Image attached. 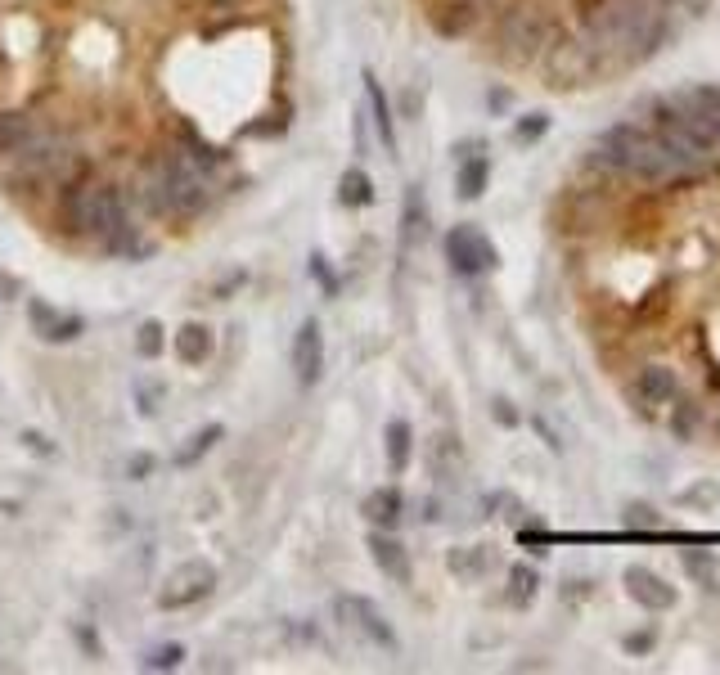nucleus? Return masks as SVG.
Returning a JSON list of instances; mask_svg holds the SVG:
<instances>
[{"instance_id": "1", "label": "nucleus", "mask_w": 720, "mask_h": 675, "mask_svg": "<svg viewBox=\"0 0 720 675\" xmlns=\"http://www.w3.org/2000/svg\"><path fill=\"white\" fill-rule=\"evenodd\" d=\"M59 221L81 239H108L131 221V194L122 185H104V180H72L63 185Z\"/></svg>"}, {"instance_id": "2", "label": "nucleus", "mask_w": 720, "mask_h": 675, "mask_svg": "<svg viewBox=\"0 0 720 675\" xmlns=\"http://www.w3.org/2000/svg\"><path fill=\"white\" fill-rule=\"evenodd\" d=\"M495 23V41H500V54L509 63H536L545 54V45L554 41V18L545 14L531 0H513L504 14L491 18Z\"/></svg>"}, {"instance_id": "3", "label": "nucleus", "mask_w": 720, "mask_h": 675, "mask_svg": "<svg viewBox=\"0 0 720 675\" xmlns=\"http://www.w3.org/2000/svg\"><path fill=\"white\" fill-rule=\"evenodd\" d=\"M149 171L162 180V194H167L171 216H194L198 207L207 203V162H198L185 144L162 153V158H153Z\"/></svg>"}, {"instance_id": "4", "label": "nucleus", "mask_w": 720, "mask_h": 675, "mask_svg": "<svg viewBox=\"0 0 720 675\" xmlns=\"http://www.w3.org/2000/svg\"><path fill=\"white\" fill-rule=\"evenodd\" d=\"M446 261L455 275H486V270H495V261H500V252H495V243L486 239L477 225H455V230H446Z\"/></svg>"}, {"instance_id": "5", "label": "nucleus", "mask_w": 720, "mask_h": 675, "mask_svg": "<svg viewBox=\"0 0 720 675\" xmlns=\"http://www.w3.org/2000/svg\"><path fill=\"white\" fill-rule=\"evenodd\" d=\"M216 590V567L207 563V558H189V563H180L176 572L162 581L158 590V608L176 612V608H189V603L207 599V594Z\"/></svg>"}, {"instance_id": "6", "label": "nucleus", "mask_w": 720, "mask_h": 675, "mask_svg": "<svg viewBox=\"0 0 720 675\" xmlns=\"http://www.w3.org/2000/svg\"><path fill=\"white\" fill-rule=\"evenodd\" d=\"M630 405H635L639 414H648V419H657V414H666V405L680 396V374L666 365H644L635 374V383L626 387Z\"/></svg>"}, {"instance_id": "7", "label": "nucleus", "mask_w": 720, "mask_h": 675, "mask_svg": "<svg viewBox=\"0 0 720 675\" xmlns=\"http://www.w3.org/2000/svg\"><path fill=\"white\" fill-rule=\"evenodd\" d=\"M333 612H338L342 626H351L360 639H369V644H378V648H396V630L387 626V617L369 599H360V594H342V599L333 603Z\"/></svg>"}, {"instance_id": "8", "label": "nucleus", "mask_w": 720, "mask_h": 675, "mask_svg": "<svg viewBox=\"0 0 720 675\" xmlns=\"http://www.w3.org/2000/svg\"><path fill=\"white\" fill-rule=\"evenodd\" d=\"M428 23L437 27V36L459 41V36H473L477 27L486 23V14L477 9V0H437V5L428 9Z\"/></svg>"}, {"instance_id": "9", "label": "nucleus", "mask_w": 720, "mask_h": 675, "mask_svg": "<svg viewBox=\"0 0 720 675\" xmlns=\"http://www.w3.org/2000/svg\"><path fill=\"white\" fill-rule=\"evenodd\" d=\"M293 374L302 387H315L324 374V333H320V320H302L293 338Z\"/></svg>"}, {"instance_id": "10", "label": "nucleus", "mask_w": 720, "mask_h": 675, "mask_svg": "<svg viewBox=\"0 0 720 675\" xmlns=\"http://www.w3.org/2000/svg\"><path fill=\"white\" fill-rule=\"evenodd\" d=\"M621 581H626V594L639 603V608H648V612L675 608V590L653 572V567H626V576H621Z\"/></svg>"}, {"instance_id": "11", "label": "nucleus", "mask_w": 720, "mask_h": 675, "mask_svg": "<svg viewBox=\"0 0 720 675\" xmlns=\"http://www.w3.org/2000/svg\"><path fill=\"white\" fill-rule=\"evenodd\" d=\"M486 180H491V158L482 153V144H464L459 149V167H455V189H459V198H482V189H486Z\"/></svg>"}, {"instance_id": "12", "label": "nucleus", "mask_w": 720, "mask_h": 675, "mask_svg": "<svg viewBox=\"0 0 720 675\" xmlns=\"http://www.w3.org/2000/svg\"><path fill=\"white\" fill-rule=\"evenodd\" d=\"M558 230H590L599 225V189H567L563 203H558Z\"/></svg>"}, {"instance_id": "13", "label": "nucleus", "mask_w": 720, "mask_h": 675, "mask_svg": "<svg viewBox=\"0 0 720 675\" xmlns=\"http://www.w3.org/2000/svg\"><path fill=\"white\" fill-rule=\"evenodd\" d=\"M369 558L378 563V572L383 576H392V581H410V554H405V545L396 536H387L383 527L369 536Z\"/></svg>"}, {"instance_id": "14", "label": "nucleus", "mask_w": 720, "mask_h": 675, "mask_svg": "<svg viewBox=\"0 0 720 675\" xmlns=\"http://www.w3.org/2000/svg\"><path fill=\"white\" fill-rule=\"evenodd\" d=\"M360 509H365V518L374 522V527H383V531H392L396 522L405 518V500H401L396 486H378V491H369Z\"/></svg>"}, {"instance_id": "15", "label": "nucleus", "mask_w": 720, "mask_h": 675, "mask_svg": "<svg viewBox=\"0 0 720 675\" xmlns=\"http://www.w3.org/2000/svg\"><path fill=\"white\" fill-rule=\"evenodd\" d=\"M171 347H176V356L185 360V365H203V360L212 356V329L198 320H185L176 329V338H171Z\"/></svg>"}, {"instance_id": "16", "label": "nucleus", "mask_w": 720, "mask_h": 675, "mask_svg": "<svg viewBox=\"0 0 720 675\" xmlns=\"http://www.w3.org/2000/svg\"><path fill=\"white\" fill-rule=\"evenodd\" d=\"M666 428H671L675 441H693L702 432V405L693 401V396H675V401L666 405Z\"/></svg>"}, {"instance_id": "17", "label": "nucleus", "mask_w": 720, "mask_h": 675, "mask_svg": "<svg viewBox=\"0 0 720 675\" xmlns=\"http://www.w3.org/2000/svg\"><path fill=\"white\" fill-rule=\"evenodd\" d=\"M32 324L41 329L45 342H72L81 333V315H59L54 306H32Z\"/></svg>"}, {"instance_id": "18", "label": "nucleus", "mask_w": 720, "mask_h": 675, "mask_svg": "<svg viewBox=\"0 0 720 675\" xmlns=\"http://www.w3.org/2000/svg\"><path fill=\"white\" fill-rule=\"evenodd\" d=\"M365 95H369V113H374V126H378V140H383L387 153H396V126H392V108H387V95L378 86L374 72H365Z\"/></svg>"}, {"instance_id": "19", "label": "nucleus", "mask_w": 720, "mask_h": 675, "mask_svg": "<svg viewBox=\"0 0 720 675\" xmlns=\"http://www.w3.org/2000/svg\"><path fill=\"white\" fill-rule=\"evenodd\" d=\"M383 446H387V468L392 473H405L410 468V455H414V432L405 419H392L383 432Z\"/></svg>"}, {"instance_id": "20", "label": "nucleus", "mask_w": 720, "mask_h": 675, "mask_svg": "<svg viewBox=\"0 0 720 675\" xmlns=\"http://www.w3.org/2000/svg\"><path fill=\"white\" fill-rule=\"evenodd\" d=\"M338 203L342 207H369L374 203V180H369L360 167H347L338 180Z\"/></svg>"}, {"instance_id": "21", "label": "nucleus", "mask_w": 720, "mask_h": 675, "mask_svg": "<svg viewBox=\"0 0 720 675\" xmlns=\"http://www.w3.org/2000/svg\"><path fill=\"white\" fill-rule=\"evenodd\" d=\"M423 234H428V212H423L419 185H410V194H405V216H401V243L405 248H414Z\"/></svg>"}, {"instance_id": "22", "label": "nucleus", "mask_w": 720, "mask_h": 675, "mask_svg": "<svg viewBox=\"0 0 720 675\" xmlns=\"http://www.w3.org/2000/svg\"><path fill=\"white\" fill-rule=\"evenodd\" d=\"M36 135V126L23 113H0V158H14L27 140Z\"/></svg>"}, {"instance_id": "23", "label": "nucleus", "mask_w": 720, "mask_h": 675, "mask_svg": "<svg viewBox=\"0 0 720 675\" xmlns=\"http://www.w3.org/2000/svg\"><path fill=\"white\" fill-rule=\"evenodd\" d=\"M221 437H225V428H221V423H207V428L198 432V437L189 441L185 450H176V459H171V464H176V468H189V464H198V459H203L207 450H212Z\"/></svg>"}, {"instance_id": "24", "label": "nucleus", "mask_w": 720, "mask_h": 675, "mask_svg": "<svg viewBox=\"0 0 720 675\" xmlns=\"http://www.w3.org/2000/svg\"><path fill=\"white\" fill-rule=\"evenodd\" d=\"M536 590H540L536 567H527V563L513 567V572H509V603H513V608H527V603L536 599Z\"/></svg>"}, {"instance_id": "25", "label": "nucleus", "mask_w": 720, "mask_h": 675, "mask_svg": "<svg viewBox=\"0 0 720 675\" xmlns=\"http://www.w3.org/2000/svg\"><path fill=\"white\" fill-rule=\"evenodd\" d=\"M450 572L455 576H468V581H477V576L491 567V558H486V549H450Z\"/></svg>"}, {"instance_id": "26", "label": "nucleus", "mask_w": 720, "mask_h": 675, "mask_svg": "<svg viewBox=\"0 0 720 675\" xmlns=\"http://www.w3.org/2000/svg\"><path fill=\"white\" fill-rule=\"evenodd\" d=\"M680 563L693 581L716 585V554H711V549H680Z\"/></svg>"}, {"instance_id": "27", "label": "nucleus", "mask_w": 720, "mask_h": 675, "mask_svg": "<svg viewBox=\"0 0 720 675\" xmlns=\"http://www.w3.org/2000/svg\"><path fill=\"white\" fill-rule=\"evenodd\" d=\"M162 347H167V329H162L158 320H144L140 329H135V356L153 360V356H158Z\"/></svg>"}, {"instance_id": "28", "label": "nucleus", "mask_w": 720, "mask_h": 675, "mask_svg": "<svg viewBox=\"0 0 720 675\" xmlns=\"http://www.w3.org/2000/svg\"><path fill=\"white\" fill-rule=\"evenodd\" d=\"M621 522H626V527H635V531H657V527H662V513H657L653 504H644V500H630L626 509H621Z\"/></svg>"}, {"instance_id": "29", "label": "nucleus", "mask_w": 720, "mask_h": 675, "mask_svg": "<svg viewBox=\"0 0 720 675\" xmlns=\"http://www.w3.org/2000/svg\"><path fill=\"white\" fill-rule=\"evenodd\" d=\"M185 662V648L180 644H158V648H149V653H144V671H176V666Z\"/></svg>"}, {"instance_id": "30", "label": "nucleus", "mask_w": 720, "mask_h": 675, "mask_svg": "<svg viewBox=\"0 0 720 675\" xmlns=\"http://www.w3.org/2000/svg\"><path fill=\"white\" fill-rule=\"evenodd\" d=\"M432 468H437L441 477L459 473V441L455 437H437V441H432Z\"/></svg>"}, {"instance_id": "31", "label": "nucleus", "mask_w": 720, "mask_h": 675, "mask_svg": "<svg viewBox=\"0 0 720 675\" xmlns=\"http://www.w3.org/2000/svg\"><path fill=\"white\" fill-rule=\"evenodd\" d=\"M545 131H549V117L545 113H527V117H518V126H513V140L536 144V140H545Z\"/></svg>"}, {"instance_id": "32", "label": "nucleus", "mask_w": 720, "mask_h": 675, "mask_svg": "<svg viewBox=\"0 0 720 675\" xmlns=\"http://www.w3.org/2000/svg\"><path fill=\"white\" fill-rule=\"evenodd\" d=\"M135 401H140V405H135V410H140V414H144V419H149V414H158V401H162V387H149V383H140V387H135Z\"/></svg>"}, {"instance_id": "33", "label": "nucleus", "mask_w": 720, "mask_h": 675, "mask_svg": "<svg viewBox=\"0 0 720 675\" xmlns=\"http://www.w3.org/2000/svg\"><path fill=\"white\" fill-rule=\"evenodd\" d=\"M720 500V486L716 482H698L693 491H684V504H716Z\"/></svg>"}, {"instance_id": "34", "label": "nucleus", "mask_w": 720, "mask_h": 675, "mask_svg": "<svg viewBox=\"0 0 720 675\" xmlns=\"http://www.w3.org/2000/svg\"><path fill=\"white\" fill-rule=\"evenodd\" d=\"M491 414L504 423V428H513V423H518V410H513V401H504V396H495V401H491Z\"/></svg>"}, {"instance_id": "35", "label": "nucleus", "mask_w": 720, "mask_h": 675, "mask_svg": "<svg viewBox=\"0 0 720 675\" xmlns=\"http://www.w3.org/2000/svg\"><path fill=\"white\" fill-rule=\"evenodd\" d=\"M567 5H572V14H576V23H581V18H590V14H599L603 5H608V0H567Z\"/></svg>"}, {"instance_id": "36", "label": "nucleus", "mask_w": 720, "mask_h": 675, "mask_svg": "<svg viewBox=\"0 0 720 675\" xmlns=\"http://www.w3.org/2000/svg\"><path fill=\"white\" fill-rule=\"evenodd\" d=\"M653 648V630H639V635H626V653H648Z\"/></svg>"}, {"instance_id": "37", "label": "nucleus", "mask_w": 720, "mask_h": 675, "mask_svg": "<svg viewBox=\"0 0 720 675\" xmlns=\"http://www.w3.org/2000/svg\"><path fill=\"white\" fill-rule=\"evenodd\" d=\"M311 270H315V279H320V284L329 288V293H333V288H338V279H333L329 270H324V257H311Z\"/></svg>"}, {"instance_id": "38", "label": "nucleus", "mask_w": 720, "mask_h": 675, "mask_svg": "<svg viewBox=\"0 0 720 675\" xmlns=\"http://www.w3.org/2000/svg\"><path fill=\"white\" fill-rule=\"evenodd\" d=\"M77 644H86V648H90V657H99V639H95V630L77 626Z\"/></svg>"}, {"instance_id": "39", "label": "nucleus", "mask_w": 720, "mask_h": 675, "mask_svg": "<svg viewBox=\"0 0 720 675\" xmlns=\"http://www.w3.org/2000/svg\"><path fill=\"white\" fill-rule=\"evenodd\" d=\"M486 104H491V113H504V108H509V90H491Z\"/></svg>"}, {"instance_id": "40", "label": "nucleus", "mask_w": 720, "mask_h": 675, "mask_svg": "<svg viewBox=\"0 0 720 675\" xmlns=\"http://www.w3.org/2000/svg\"><path fill=\"white\" fill-rule=\"evenodd\" d=\"M144 473H153V455H135L131 459V477H144Z\"/></svg>"}, {"instance_id": "41", "label": "nucleus", "mask_w": 720, "mask_h": 675, "mask_svg": "<svg viewBox=\"0 0 720 675\" xmlns=\"http://www.w3.org/2000/svg\"><path fill=\"white\" fill-rule=\"evenodd\" d=\"M23 441H27V450H36V455H50V441L36 437V432H23Z\"/></svg>"}, {"instance_id": "42", "label": "nucleus", "mask_w": 720, "mask_h": 675, "mask_svg": "<svg viewBox=\"0 0 720 675\" xmlns=\"http://www.w3.org/2000/svg\"><path fill=\"white\" fill-rule=\"evenodd\" d=\"M14 293H18V279L0 275V302H5V297H14Z\"/></svg>"}, {"instance_id": "43", "label": "nucleus", "mask_w": 720, "mask_h": 675, "mask_svg": "<svg viewBox=\"0 0 720 675\" xmlns=\"http://www.w3.org/2000/svg\"><path fill=\"white\" fill-rule=\"evenodd\" d=\"M707 392H716V396H720V365H711V369H707Z\"/></svg>"}, {"instance_id": "44", "label": "nucleus", "mask_w": 720, "mask_h": 675, "mask_svg": "<svg viewBox=\"0 0 720 675\" xmlns=\"http://www.w3.org/2000/svg\"><path fill=\"white\" fill-rule=\"evenodd\" d=\"M5 68H9V54H5V50H0V77H5Z\"/></svg>"}, {"instance_id": "45", "label": "nucleus", "mask_w": 720, "mask_h": 675, "mask_svg": "<svg viewBox=\"0 0 720 675\" xmlns=\"http://www.w3.org/2000/svg\"><path fill=\"white\" fill-rule=\"evenodd\" d=\"M716 441H720V419H716Z\"/></svg>"}]
</instances>
